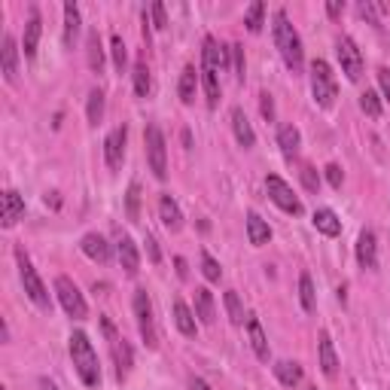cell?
<instances>
[{
  "instance_id": "1",
  "label": "cell",
  "mask_w": 390,
  "mask_h": 390,
  "mask_svg": "<svg viewBox=\"0 0 390 390\" xmlns=\"http://www.w3.org/2000/svg\"><path fill=\"white\" fill-rule=\"evenodd\" d=\"M274 46H278L284 65L290 67L293 74H302V67H305L302 37L296 34V28L290 25V18H286L284 9H281V13H274Z\"/></svg>"
},
{
  "instance_id": "2",
  "label": "cell",
  "mask_w": 390,
  "mask_h": 390,
  "mask_svg": "<svg viewBox=\"0 0 390 390\" xmlns=\"http://www.w3.org/2000/svg\"><path fill=\"white\" fill-rule=\"evenodd\" d=\"M70 360H74L77 375L83 378L86 387H98L101 384L98 354H95V347H91L86 333H70Z\"/></svg>"
},
{
  "instance_id": "3",
  "label": "cell",
  "mask_w": 390,
  "mask_h": 390,
  "mask_svg": "<svg viewBox=\"0 0 390 390\" xmlns=\"http://www.w3.org/2000/svg\"><path fill=\"white\" fill-rule=\"evenodd\" d=\"M16 260H18V274H22V284H25V293H28V299L34 302L37 308H43V311H49V290L43 286V281H40L37 269H34V265H30L28 253H25L22 247L16 250Z\"/></svg>"
},
{
  "instance_id": "4",
  "label": "cell",
  "mask_w": 390,
  "mask_h": 390,
  "mask_svg": "<svg viewBox=\"0 0 390 390\" xmlns=\"http://www.w3.org/2000/svg\"><path fill=\"white\" fill-rule=\"evenodd\" d=\"M311 95H314V101L321 107H333L335 104V95H338L333 67L326 65V61H321V58L311 65Z\"/></svg>"
},
{
  "instance_id": "5",
  "label": "cell",
  "mask_w": 390,
  "mask_h": 390,
  "mask_svg": "<svg viewBox=\"0 0 390 390\" xmlns=\"http://www.w3.org/2000/svg\"><path fill=\"white\" fill-rule=\"evenodd\" d=\"M101 326H104V333H107V338H110V354H113V363H116V378H119V381H126L128 372H131V366H135L131 345H128L116 330H113L110 317H104V321H101Z\"/></svg>"
},
{
  "instance_id": "6",
  "label": "cell",
  "mask_w": 390,
  "mask_h": 390,
  "mask_svg": "<svg viewBox=\"0 0 390 390\" xmlns=\"http://www.w3.org/2000/svg\"><path fill=\"white\" fill-rule=\"evenodd\" d=\"M55 293H58V302L61 308L74 317V321H86V314H89V308H86V299H83V293H79V286L65 278V274H58L55 278Z\"/></svg>"
},
{
  "instance_id": "7",
  "label": "cell",
  "mask_w": 390,
  "mask_h": 390,
  "mask_svg": "<svg viewBox=\"0 0 390 390\" xmlns=\"http://www.w3.org/2000/svg\"><path fill=\"white\" fill-rule=\"evenodd\" d=\"M135 317H138V330H140V338L147 347H156L159 345V333H156V321H152V302L147 290H135Z\"/></svg>"
},
{
  "instance_id": "8",
  "label": "cell",
  "mask_w": 390,
  "mask_h": 390,
  "mask_svg": "<svg viewBox=\"0 0 390 390\" xmlns=\"http://www.w3.org/2000/svg\"><path fill=\"white\" fill-rule=\"evenodd\" d=\"M143 140H147V159H150V171L156 174L159 180L168 177V152H165V135L159 131V126H150L147 135H143Z\"/></svg>"
},
{
  "instance_id": "9",
  "label": "cell",
  "mask_w": 390,
  "mask_h": 390,
  "mask_svg": "<svg viewBox=\"0 0 390 390\" xmlns=\"http://www.w3.org/2000/svg\"><path fill=\"white\" fill-rule=\"evenodd\" d=\"M335 52H338V65H342V74L357 83V79L363 77V52L357 49V43H354L351 37H338Z\"/></svg>"
},
{
  "instance_id": "10",
  "label": "cell",
  "mask_w": 390,
  "mask_h": 390,
  "mask_svg": "<svg viewBox=\"0 0 390 390\" xmlns=\"http://www.w3.org/2000/svg\"><path fill=\"white\" fill-rule=\"evenodd\" d=\"M265 189H269V199L278 204L284 213H293V217H299L302 213V201L296 199V192L286 186L278 174H269V177H265Z\"/></svg>"
},
{
  "instance_id": "11",
  "label": "cell",
  "mask_w": 390,
  "mask_h": 390,
  "mask_svg": "<svg viewBox=\"0 0 390 390\" xmlns=\"http://www.w3.org/2000/svg\"><path fill=\"white\" fill-rule=\"evenodd\" d=\"M126 140H128V126H116L104 140V159L110 171L122 168V159H126Z\"/></svg>"
},
{
  "instance_id": "12",
  "label": "cell",
  "mask_w": 390,
  "mask_h": 390,
  "mask_svg": "<svg viewBox=\"0 0 390 390\" xmlns=\"http://www.w3.org/2000/svg\"><path fill=\"white\" fill-rule=\"evenodd\" d=\"M116 256H119L122 272H126L128 278H135V274L140 272V256H138V247H135V241H131L128 235H122V238L116 241Z\"/></svg>"
},
{
  "instance_id": "13",
  "label": "cell",
  "mask_w": 390,
  "mask_h": 390,
  "mask_svg": "<svg viewBox=\"0 0 390 390\" xmlns=\"http://www.w3.org/2000/svg\"><path fill=\"white\" fill-rule=\"evenodd\" d=\"M357 262H360L363 269H375L378 265V241H375L372 229H363L360 238H357Z\"/></svg>"
},
{
  "instance_id": "14",
  "label": "cell",
  "mask_w": 390,
  "mask_h": 390,
  "mask_svg": "<svg viewBox=\"0 0 390 390\" xmlns=\"http://www.w3.org/2000/svg\"><path fill=\"white\" fill-rule=\"evenodd\" d=\"M22 217H25V199L16 189H6L4 192V217H0L4 229H13V225Z\"/></svg>"
},
{
  "instance_id": "15",
  "label": "cell",
  "mask_w": 390,
  "mask_h": 390,
  "mask_svg": "<svg viewBox=\"0 0 390 390\" xmlns=\"http://www.w3.org/2000/svg\"><path fill=\"white\" fill-rule=\"evenodd\" d=\"M79 247H83V253L89 256V260H95V262H101V265L110 262V244L104 241V235H98V232L83 235Z\"/></svg>"
},
{
  "instance_id": "16",
  "label": "cell",
  "mask_w": 390,
  "mask_h": 390,
  "mask_svg": "<svg viewBox=\"0 0 390 390\" xmlns=\"http://www.w3.org/2000/svg\"><path fill=\"white\" fill-rule=\"evenodd\" d=\"M317 357H321V369H323V375H335L338 372V357H335V345H333V338L330 333H321V338H317Z\"/></svg>"
},
{
  "instance_id": "17",
  "label": "cell",
  "mask_w": 390,
  "mask_h": 390,
  "mask_svg": "<svg viewBox=\"0 0 390 390\" xmlns=\"http://www.w3.org/2000/svg\"><path fill=\"white\" fill-rule=\"evenodd\" d=\"M159 217H162V223H165L168 232H180L183 229V211H180V204L174 201L171 195H162V199H159Z\"/></svg>"
},
{
  "instance_id": "18",
  "label": "cell",
  "mask_w": 390,
  "mask_h": 390,
  "mask_svg": "<svg viewBox=\"0 0 390 390\" xmlns=\"http://www.w3.org/2000/svg\"><path fill=\"white\" fill-rule=\"evenodd\" d=\"M0 65H4V77L9 83H16L18 79V46L13 37H4V49H0Z\"/></svg>"
},
{
  "instance_id": "19",
  "label": "cell",
  "mask_w": 390,
  "mask_h": 390,
  "mask_svg": "<svg viewBox=\"0 0 390 390\" xmlns=\"http://www.w3.org/2000/svg\"><path fill=\"white\" fill-rule=\"evenodd\" d=\"M247 335H250V347H253V354L260 357L262 363H269V338H265V333H262V323L256 321V317L250 314L247 317Z\"/></svg>"
},
{
  "instance_id": "20",
  "label": "cell",
  "mask_w": 390,
  "mask_h": 390,
  "mask_svg": "<svg viewBox=\"0 0 390 390\" xmlns=\"http://www.w3.org/2000/svg\"><path fill=\"white\" fill-rule=\"evenodd\" d=\"M232 131H235V138H238V143L244 150H250L256 143V135H253V128H250V122H247V116H244L241 107H232Z\"/></svg>"
},
{
  "instance_id": "21",
  "label": "cell",
  "mask_w": 390,
  "mask_h": 390,
  "mask_svg": "<svg viewBox=\"0 0 390 390\" xmlns=\"http://www.w3.org/2000/svg\"><path fill=\"white\" fill-rule=\"evenodd\" d=\"M201 65H208L213 70H225L229 67V58H225V49L217 43L213 37L204 40V49H201Z\"/></svg>"
},
{
  "instance_id": "22",
  "label": "cell",
  "mask_w": 390,
  "mask_h": 390,
  "mask_svg": "<svg viewBox=\"0 0 390 390\" xmlns=\"http://www.w3.org/2000/svg\"><path fill=\"white\" fill-rule=\"evenodd\" d=\"M195 317H199L204 326H211L213 317H217V308H213V296H211V290H204V286H199V290H195Z\"/></svg>"
},
{
  "instance_id": "23",
  "label": "cell",
  "mask_w": 390,
  "mask_h": 390,
  "mask_svg": "<svg viewBox=\"0 0 390 390\" xmlns=\"http://www.w3.org/2000/svg\"><path fill=\"white\" fill-rule=\"evenodd\" d=\"M40 30H43V22H40V13L34 9V13H30V22L25 25V43H22V52H25V58H34V55H37Z\"/></svg>"
},
{
  "instance_id": "24",
  "label": "cell",
  "mask_w": 390,
  "mask_h": 390,
  "mask_svg": "<svg viewBox=\"0 0 390 390\" xmlns=\"http://www.w3.org/2000/svg\"><path fill=\"white\" fill-rule=\"evenodd\" d=\"M247 238L253 247H262V244H269V238H272L269 223H265L260 213H247Z\"/></svg>"
},
{
  "instance_id": "25",
  "label": "cell",
  "mask_w": 390,
  "mask_h": 390,
  "mask_svg": "<svg viewBox=\"0 0 390 390\" xmlns=\"http://www.w3.org/2000/svg\"><path fill=\"white\" fill-rule=\"evenodd\" d=\"M278 147H281V152H284L286 159H293L296 152H299V147H302L299 128H296V126H281V131H278Z\"/></svg>"
},
{
  "instance_id": "26",
  "label": "cell",
  "mask_w": 390,
  "mask_h": 390,
  "mask_svg": "<svg viewBox=\"0 0 390 390\" xmlns=\"http://www.w3.org/2000/svg\"><path fill=\"white\" fill-rule=\"evenodd\" d=\"M314 229L317 232H323V235H330V238H335L338 232H342V220L335 217V211L330 208H321V211H314Z\"/></svg>"
},
{
  "instance_id": "27",
  "label": "cell",
  "mask_w": 390,
  "mask_h": 390,
  "mask_svg": "<svg viewBox=\"0 0 390 390\" xmlns=\"http://www.w3.org/2000/svg\"><path fill=\"white\" fill-rule=\"evenodd\" d=\"M174 323H177V330L183 333V335H195V333H199V323H195V314L189 311V305L186 302H174Z\"/></svg>"
},
{
  "instance_id": "28",
  "label": "cell",
  "mask_w": 390,
  "mask_h": 390,
  "mask_svg": "<svg viewBox=\"0 0 390 390\" xmlns=\"http://www.w3.org/2000/svg\"><path fill=\"white\" fill-rule=\"evenodd\" d=\"M201 83H204V91H208V107L213 110L220 104V70L201 65Z\"/></svg>"
},
{
  "instance_id": "29",
  "label": "cell",
  "mask_w": 390,
  "mask_h": 390,
  "mask_svg": "<svg viewBox=\"0 0 390 390\" xmlns=\"http://www.w3.org/2000/svg\"><path fill=\"white\" fill-rule=\"evenodd\" d=\"M274 375H278V381L284 387H296L302 381V366L296 360H281V363H274Z\"/></svg>"
},
{
  "instance_id": "30",
  "label": "cell",
  "mask_w": 390,
  "mask_h": 390,
  "mask_svg": "<svg viewBox=\"0 0 390 390\" xmlns=\"http://www.w3.org/2000/svg\"><path fill=\"white\" fill-rule=\"evenodd\" d=\"M79 34V6L74 0H67L65 4V43L74 46V40Z\"/></svg>"
},
{
  "instance_id": "31",
  "label": "cell",
  "mask_w": 390,
  "mask_h": 390,
  "mask_svg": "<svg viewBox=\"0 0 390 390\" xmlns=\"http://www.w3.org/2000/svg\"><path fill=\"white\" fill-rule=\"evenodd\" d=\"M195 89H199V77H195V67L186 65L183 67V74H180V86H177L183 104H192L195 101Z\"/></svg>"
},
{
  "instance_id": "32",
  "label": "cell",
  "mask_w": 390,
  "mask_h": 390,
  "mask_svg": "<svg viewBox=\"0 0 390 390\" xmlns=\"http://www.w3.org/2000/svg\"><path fill=\"white\" fill-rule=\"evenodd\" d=\"M86 116H89V126H98V122L104 119V91H101V89H91L89 91Z\"/></svg>"
},
{
  "instance_id": "33",
  "label": "cell",
  "mask_w": 390,
  "mask_h": 390,
  "mask_svg": "<svg viewBox=\"0 0 390 390\" xmlns=\"http://www.w3.org/2000/svg\"><path fill=\"white\" fill-rule=\"evenodd\" d=\"M135 91H138V98H147L150 91H152V77H150V67H147V61H138L135 65Z\"/></svg>"
},
{
  "instance_id": "34",
  "label": "cell",
  "mask_w": 390,
  "mask_h": 390,
  "mask_svg": "<svg viewBox=\"0 0 390 390\" xmlns=\"http://www.w3.org/2000/svg\"><path fill=\"white\" fill-rule=\"evenodd\" d=\"M89 67L95 70V74H101V70H104V49H101L98 30H91V34H89Z\"/></svg>"
},
{
  "instance_id": "35",
  "label": "cell",
  "mask_w": 390,
  "mask_h": 390,
  "mask_svg": "<svg viewBox=\"0 0 390 390\" xmlns=\"http://www.w3.org/2000/svg\"><path fill=\"white\" fill-rule=\"evenodd\" d=\"M262 18H265V4H250V9L244 13V25H247V30H253V34H260L262 30Z\"/></svg>"
},
{
  "instance_id": "36",
  "label": "cell",
  "mask_w": 390,
  "mask_h": 390,
  "mask_svg": "<svg viewBox=\"0 0 390 390\" xmlns=\"http://www.w3.org/2000/svg\"><path fill=\"white\" fill-rule=\"evenodd\" d=\"M299 302H302V308H305V311H314V308H317L311 274H302V278H299Z\"/></svg>"
},
{
  "instance_id": "37",
  "label": "cell",
  "mask_w": 390,
  "mask_h": 390,
  "mask_svg": "<svg viewBox=\"0 0 390 390\" xmlns=\"http://www.w3.org/2000/svg\"><path fill=\"white\" fill-rule=\"evenodd\" d=\"M225 311H229V321L235 326L244 323V305H241V299H238V293H235V290L225 293Z\"/></svg>"
},
{
  "instance_id": "38",
  "label": "cell",
  "mask_w": 390,
  "mask_h": 390,
  "mask_svg": "<svg viewBox=\"0 0 390 390\" xmlns=\"http://www.w3.org/2000/svg\"><path fill=\"white\" fill-rule=\"evenodd\" d=\"M110 52H113V67H116L119 74H122V70H126V65H128V49H126V43H122L119 34L110 40Z\"/></svg>"
},
{
  "instance_id": "39",
  "label": "cell",
  "mask_w": 390,
  "mask_h": 390,
  "mask_svg": "<svg viewBox=\"0 0 390 390\" xmlns=\"http://www.w3.org/2000/svg\"><path fill=\"white\" fill-rule=\"evenodd\" d=\"M201 274H204V278H208L211 284H217V281L223 278V269H220V262L213 260V256H211L208 250L201 253Z\"/></svg>"
},
{
  "instance_id": "40",
  "label": "cell",
  "mask_w": 390,
  "mask_h": 390,
  "mask_svg": "<svg viewBox=\"0 0 390 390\" xmlns=\"http://www.w3.org/2000/svg\"><path fill=\"white\" fill-rule=\"evenodd\" d=\"M126 211H128V220H140V183H131L128 186Z\"/></svg>"
},
{
  "instance_id": "41",
  "label": "cell",
  "mask_w": 390,
  "mask_h": 390,
  "mask_svg": "<svg viewBox=\"0 0 390 390\" xmlns=\"http://www.w3.org/2000/svg\"><path fill=\"white\" fill-rule=\"evenodd\" d=\"M360 110L366 113V116L378 119V116H381V98H378L375 91H363V95H360Z\"/></svg>"
},
{
  "instance_id": "42",
  "label": "cell",
  "mask_w": 390,
  "mask_h": 390,
  "mask_svg": "<svg viewBox=\"0 0 390 390\" xmlns=\"http://www.w3.org/2000/svg\"><path fill=\"white\" fill-rule=\"evenodd\" d=\"M357 13H360L369 25H378V16L384 13V6L381 4H372V0H363V4L357 6Z\"/></svg>"
},
{
  "instance_id": "43",
  "label": "cell",
  "mask_w": 390,
  "mask_h": 390,
  "mask_svg": "<svg viewBox=\"0 0 390 390\" xmlns=\"http://www.w3.org/2000/svg\"><path fill=\"white\" fill-rule=\"evenodd\" d=\"M232 67H235V79L244 83V49L238 43L232 46Z\"/></svg>"
},
{
  "instance_id": "44",
  "label": "cell",
  "mask_w": 390,
  "mask_h": 390,
  "mask_svg": "<svg viewBox=\"0 0 390 390\" xmlns=\"http://www.w3.org/2000/svg\"><path fill=\"white\" fill-rule=\"evenodd\" d=\"M150 16H152V28H159V30H165V28H168L165 4H152V6H150Z\"/></svg>"
},
{
  "instance_id": "45",
  "label": "cell",
  "mask_w": 390,
  "mask_h": 390,
  "mask_svg": "<svg viewBox=\"0 0 390 390\" xmlns=\"http://www.w3.org/2000/svg\"><path fill=\"white\" fill-rule=\"evenodd\" d=\"M302 183H305L308 192H317V189H321V177H317V171H314L311 165H302Z\"/></svg>"
},
{
  "instance_id": "46",
  "label": "cell",
  "mask_w": 390,
  "mask_h": 390,
  "mask_svg": "<svg viewBox=\"0 0 390 390\" xmlns=\"http://www.w3.org/2000/svg\"><path fill=\"white\" fill-rule=\"evenodd\" d=\"M326 180H330L333 189H342V183H345L342 168H338V165H326Z\"/></svg>"
},
{
  "instance_id": "47",
  "label": "cell",
  "mask_w": 390,
  "mask_h": 390,
  "mask_svg": "<svg viewBox=\"0 0 390 390\" xmlns=\"http://www.w3.org/2000/svg\"><path fill=\"white\" fill-rule=\"evenodd\" d=\"M260 110H262V116H265V119L274 122V101H272L269 91H262V95H260Z\"/></svg>"
},
{
  "instance_id": "48",
  "label": "cell",
  "mask_w": 390,
  "mask_h": 390,
  "mask_svg": "<svg viewBox=\"0 0 390 390\" xmlns=\"http://www.w3.org/2000/svg\"><path fill=\"white\" fill-rule=\"evenodd\" d=\"M147 256H150V262H162V250H159V244H156V238L152 235H147Z\"/></svg>"
},
{
  "instance_id": "49",
  "label": "cell",
  "mask_w": 390,
  "mask_h": 390,
  "mask_svg": "<svg viewBox=\"0 0 390 390\" xmlns=\"http://www.w3.org/2000/svg\"><path fill=\"white\" fill-rule=\"evenodd\" d=\"M378 86H381L384 98L390 101V67H378Z\"/></svg>"
},
{
  "instance_id": "50",
  "label": "cell",
  "mask_w": 390,
  "mask_h": 390,
  "mask_svg": "<svg viewBox=\"0 0 390 390\" xmlns=\"http://www.w3.org/2000/svg\"><path fill=\"white\" fill-rule=\"evenodd\" d=\"M326 13H330V18H338L345 13V4L342 0H330V4H326Z\"/></svg>"
},
{
  "instance_id": "51",
  "label": "cell",
  "mask_w": 390,
  "mask_h": 390,
  "mask_svg": "<svg viewBox=\"0 0 390 390\" xmlns=\"http://www.w3.org/2000/svg\"><path fill=\"white\" fill-rule=\"evenodd\" d=\"M189 390H211V387H208V381H204V378H192Z\"/></svg>"
},
{
  "instance_id": "52",
  "label": "cell",
  "mask_w": 390,
  "mask_h": 390,
  "mask_svg": "<svg viewBox=\"0 0 390 390\" xmlns=\"http://www.w3.org/2000/svg\"><path fill=\"white\" fill-rule=\"evenodd\" d=\"M174 262H177V274H180V278H186V274H189V269H186V260H180V256H177V260H174Z\"/></svg>"
},
{
  "instance_id": "53",
  "label": "cell",
  "mask_w": 390,
  "mask_h": 390,
  "mask_svg": "<svg viewBox=\"0 0 390 390\" xmlns=\"http://www.w3.org/2000/svg\"><path fill=\"white\" fill-rule=\"evenodd\" d=\"M46 204H52V208H58V204H61V199H58V192H49V195H46Z\"/></svg>"
},
{
  "instance_id": "54",
  "label": "cell",
  "mask_w": 390,
  "mask_h": 390,
  "mask_svg": "<svg viewBox=\"0 0 390 390\" xmlns=\"http://www.w3.org/2000/svg\"><path fill=\"white\" fill-rule=\"evenodd\" d=\"M40 390H58V387L49 381V378H40Z\"/></svg>"
},
{
  "instance_id": "55",
  "label": "cell",
  "mask_w": 390,
  "mask_h": 390,
  "mask_svg": "<svg viewBox=\"0 0 390 390\" xmlns=\"http://www.w3.org/2000/svg\"><path fill=\"white\" fill-rule=\"evenodd\" d=\"M308 390H317V387H308Z\"/></svg>"
}]
</instances>
